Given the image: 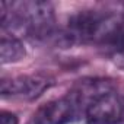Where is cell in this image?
I'll return each mask as SVG.
<instances>
[{"label": "cell", "instance_id": "6da1fadb", "mask_svg": "<svg viewBox=\"0 0 124 124\" xmlns=\"http://www.w3.org/2000/svg\"><path fill=\"white\" fill-rule=\"evenodd\" d=\"M2 3V28L10 32L18 29L32 38H45L54 29V8L48 2L35 0L9 5Z\"/></svg>", "mask_w": 124, "mask_h": 124}, {"label": "cell", "instance_id": "7a4b0ae2", "mask_svg": "<svg viewBox=\"0 0 124 124\" xmlns=\"http://www.w3.org/2000/svg\"><path fill=\"white\" fill-rule=\"evenodd\" d=\"M82 112L88 124H121L124 118V101L112 89L92 99Z\"/></svg>", "mask_w": 124, "mask_h": 124}, {"label": "cell", "instance_id": "3957f363", "mask_svg": "<svg viewBox=\"0 0 124 124\" xmlns=\"http://www.w3.org/2000/svg\"><path fill=\"white\" fill-rule=\"evenodd\" d=\"M53 80L44 75H23L10 79H2V92L3 98H19L25 101H34L41 96L50 86Z\"/></svg>", "mask_w": 124, "mask_h": 124}, {"label": "cell", "instance_id": "277c9868", "mask_svg": "<svg viewBox=\"0 0 124 124\" xmlns=\"http://www.w3.org/2000/svg\"><path fill=\"white\" fill-rule=\"evenodd\" d=\"M75 114H79V109L73 98L67 95L39 107L28 124H63Z\"/></svg>", "mask_w": 124, "mask_h": 124}, {"label": "cell", "instance_id": "5b68a950", "mask_svg": "<svg viewBox=\"0 0 124 124\" xmlns=\"http://www.w3.org/2000/svg\"><path fill=\"white\" fill-rule=\"evenodd\" d=\"M26 55V48L23 42L16 35H3L0 41V63L12 64L23 60Z\"/></svg>", "mask_w": 124, "mask_h": 124}, {"label": "cell", "instance_id": "8992f818", "mask_svg": "<svg viewBox=\"0 0 124 124\" xmlns=\"http://www.w3.org/2000/svg\"><path fill=\"white\" fill-rule=\"evenodd\" d=\"M0 124H19V120L16 114H13L12 111L3 109L0 112Z\"/></svg>", "mask_w": 124, "mask_h": 124}, {"label": "cell", "instance_id": "52a82bcc", "mask_svg": "<svg viewBox=\"0 0 124 124\" xmlns=\"http://www.w3.org/2000/svg\"><path fill=\"white\" fill-rule=\"evenodd\" d=\"M63 124H88V121H86L83 114H75L69 120H66Z\"/></svg>", "mask_w": 124, "mask_h": 124}, {"label": "cell", "instance_id": "ba28073f", "mask_svg": "<svg viewBox=\"0 0 124 124\" xmlns=\"http://www.w3.org/2000/svg\"><path fill=\"white\" fill-rule=\"evenodd\" d=\"M115 57H117V58L121 61V63L124 64V42H123L117 50H115Z\"/></svg>", "mask_w": 124, "mask_h": 124}]
</instances>
